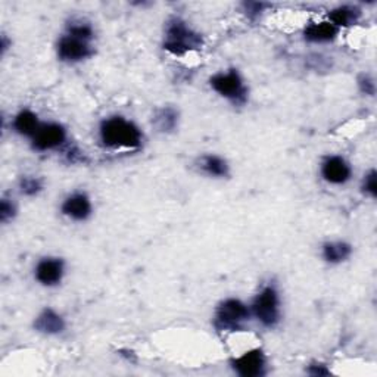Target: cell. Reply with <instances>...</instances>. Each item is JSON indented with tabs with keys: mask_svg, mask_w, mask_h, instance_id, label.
<instances>
[{
	"mask_svg": "<svg viewBox=\"0 0 377 377\" xmlns=\"http://www.w3.org/2000/svg\"><path fill=\"white\" fill-rule=\"evenodd\" d=\"M99 137L104 146L111 149L141 148L143 134L137 125L121 115L105 118L101 122Z\"/></svg>",
	"mask_w": 377,
	"mask_h": 377,
	"instance_id": "6da1fadb",
	"label": "cell"
},
{
	"mask_svg": "<svg viewBox=\"0 0 377 377\" xmlns=\"http://www.w3.org/2000/svg\"><path fill=\"white\" fill-rule=\"evenodd\" d=\"M204 45L202 36L178 17H171L165 22L164 29V49L176 57H181L187 52L198 50Z\"/></svg>",
	"mask_w": 377,
	"mask_h": 377,
	"instance_id": "7a4b0ae2",
	"label": "cell"
},
{
	"mask_svg": "<svg viewBox=\"0 0 377 377\" xmlns=\"http://www.w3.org/2000/svg\"><path fill=\"white\" fill-rule=\"evenodd\" d=\"M250 314H252L264 327H276L282 320L280 295H278V290L271 285L262 287L255 297L252 306H250Z\"/></svg>",
	"mask_w": 377,
	"mask_h": 377,
	"instance_id": "3957f363",
	"label": "cell"
},
{
	"mask_svg": "<svg viewBox=\"0 0 377 377\" xmlns=\"http://www.w3.org/2000/svg\"><path fill=\"white\" fill-rule=\"evenodd\" d=\"M250 308L241 299L229 298L220 302L214 314V327L220 332L242 330L250 318Z\"/></svg>",
	"mask_w": 377,
	"mask_h": 377,
	"instance_id": "277c9868",
	"label": "cell"
},
{
	"mask_svg": "<svg viewBox=\"0 0 377 377\" xmlns=\"http://www.w3.org/2000/svg\"><path fill=\"white\" fill-rule=\"evenodd\" d=\"M209 86L234 106H243L248 102V87L245 86V81L237 69L217 73L209 78Z\"/></svg>",
	"mask_w": 377,
	"mask_h": 377,
	"instance_id": "5b68a950",
	"label": "cell"
},
{
	"mask_svg": "<svg viewBox=\"0 0 377 377\" xmlns=\"http://www.w3.org/2000/svg\"><path fill=\"white\" fill-rule=\"evenodd\" d=\"M58 58L66 64H77L93 57V46L90 41L74 37L71 34H64L57 45Z\"/></svg>",
	"mask_w": 377,
	"mask_h": 377,
	"instance_id": "8992f818",
	"label": "cell"
},
{
	"mask_svg": "<svg viewBox=\"0 0 377 377\" xmlns=\"http://www.w3.org/2000/svg\"><path fill=\"white\" fill-rule=\"evenodd\" d=\"M33 149L38 152H46L61 148L66 141V130L58 122H49L40 125L38 131L31 138Z\"/></svg>",
	"mask_w": 377,
	"mask_h": 377,
	"instance_id": "52a82bcc",
	"label": "cell"
},
{
	"mask_svg": "<svg viewBox=\"0 0 377 377\" xmlns=\"http://www.w3.org/2000/svg\"><path fill=\"white\" fill-rule=\"evenodd\" d=\"M232 367L242 377H259L265 374L267 358H265L262 349H250L243 355L234 358L232 361Z\"/></svg>",
	"mask_w": 377,
	"mask_h": 377,
	"instance_id": "ba28073f",
	"label": "cell"
},
{
	"mask_svg": "<svg viewBox=\"0 0 377 377\" xmlns=\"http://www.w3.org/2000/svg\"><path fill=\"white\" fill-rule=\"evenodd\" d=\"M321 176L327 183L341 186L351 180L353 169L345 158L339 155H330L321 162Z\"/></svg>",
	"mask_w": 377,
	"mask_h": 377,
	"instance_id": "9c48e42d",
	"label": "cell"
},
{
	"mask_svg": "<svg viewBox=\"0 0 377 377\" xmlns=\"http://www.w3.org/2000/svg\"><path fill=\"white\" fill-rule=\"evenodd\" d=\"M36 280L46 287L58 286L65 274V264L61 258L48 257L40 259L36 267Z\"/></svg>",
	"mask_w": 377,
	"mask_h": 377,
	"instance_id": "30bf717a",
	"label": "cell"
},
{
	"mask_svg": "<svg viewBox=\"0 0 377 377\" xmlns=\"http://www.w3.org/2000/svg\"><path fill=\"white\" fill-rule=\"evenodd\" d=\"M61 211L65 217L74 221H86L92 215V202L86 193H73L62 202Z\"/></svg>",
	"mask_w": 377,
	"mask_h": 377,
	"instance_id": "8fae6325",
	"label": "cell"
},
{
	"mask_svg": "<svg viewBox=\"0 0 377 377\" xmlns=\"http://www.w3.org/2000/svg\"><path fill=\"white\" fill-rule=\"evenodd\" d=\"M36 332L46 336H57L65 330V320L52 308H45L34 320Z\"/></svg>",
	"mask_w": 377,
	"mask_h": 377,
	"instance_id": "7c38bea8",
	"label": "cell"
},
{
	"mask_svg": "<svg viewBox=\"0 0 377 377\" xmlns=\"http://www.w3.org/2000/svg\"><path fill=\"white\" fill-rule=\"evenodd\" d=\"M339 29L332 25L329 21L311 22L305 27L304 37L310 43H329V41L336 38Z\"/></svg>",
	"mask_w": 377,
	"mask_h": 377,
	"instance_id": "4fadbf2b",
	"label": "cell"
},
{
	"mask_svg": "<svg viewBox=\"0 0 377 377\" xmlns=\"http://www.w3.org/2000/svg\"><path fill=\"white\" fill-rule=\"evenodd\" d=\"M329 22L341 29V27H351L361 18V9L354 5H342L329 12Z\"/></svg>",
	"mask_w": 377,
	"mask_h": 377,
	"instance_id": "5bb4252c",
	"label": "cell"
},
{
	"mask_svg": "<svg viewBox=\"0 0 377 377\" xmlns=\"http://www.w3.org/2000/svg\"><path fill=\"white\" fill-rule=\"evenodd\" d=\"M40 125L41 124L38 122L37 114H34L30 109H22L21 113H18L15 118H13V130L20 136L33 138L38 131Z\"/></svg>",
	"mask_w": 377,
	"mask_h": 377,
	"instance_id": "9a60e30c",
	"label": "cell"
},
{
	"mask_svg": "<svg viewBox=\"0 0 377 377\" xmlns=\"http://www.w3.org/2000/svg\"><path fill=\"white\" fill-rule=\"evenodd\" d=\"M353 254V246L346 242H327L321 248V255L329 264H342Z\"/></svg>",
	"mask_w": 377,
	"mask_h": 377,
	"instance_id": "2e32d148",
	"label": "cell"
},
{
	"mask_svg": "<svg viewBox=\"0 0 377 377\" xmlns=\"http://www.w3.org/2000/svg\"><path fill=\"white\" fill-rule=\"evenodd\" d=\"M152 124L159 133H173L178 125V113L171 106H164L153 115Z\"/></svg>",
	"mask_w": 377,
	"mask_h": 377,
	"instance_id": "e0dca14e",
	"label": "cell"
},
{
	"mask_svg": "<svg viewBox=\"0 0 377 377\" xmlns=\"http://www.w3.org/2000/svg\"><path fill=\"white\" fill-rule=\"evenodd\" d=\"M201 170L211 177H227L230 166L225 158L218 155H205L199 162Z\"/></svg>",
	"mask_w": 377,
	"mask_h": 377,
	"instance_id": "ac0fdd59",
	"label": "cell"
},
{
	"mask_svg": "<svg viewBox=\"0 0 377 377\" xmlns=\"http://www.w3.org/2000/svg\"><path fill=\"white\" fill-rule=\"evenodd\" d=\"M66 34H71L74 37H78V38H83L86 41H92L93 37H94V31H93V27L87 22H83V21H71L68 24L66 27Z\"/></svg>",
	"mask_w": 377,
	"mask_h": 377,
	"instance_id": "d6986e66",
	"label": "cell"
},
{
	"mask_svg": "<svg viewBox=\"0 0 377 377\" xmlns=\"http://www.w3.org/2000/svg\"><path fill=\"white\" fill-rule=\"evenodd\" d=\"M20 189L25 197H36V194L43 190V183H41V180L37 177L25 176L20 181Z\"/></svg>",
	"mask_w": 377,
	"mask_h": 377,
	"instance_id": "ffe728a7",
	"label": "cell"
},
{
	"mask_svg": "<svg viewBox=\"0 0 377 377\" xmlns=\"http://www.w3.org/2000/svg\"><path fill=\"white\" fill-rule=\"evenodd\" d=\"M361 189L373 199L377 197V173H376V170H371L370 173H367L364 176V178H362Z\"/></svg>",
	"mask_w": 377,
	"mask_h": 377,
	"instance_id": "44dd1931",
	"label": "cell"
},
{
	"mask_svg": "<svg viewBox=\"0 0 377 377\" xmlns=\"http://www.w3.org/2000/svg\"><path fill=\"white\" fill-rule=\"evenodd\" d=\"M15 215H17L15 204L8 198H3L2 202H0V220H2V222H8Z\"/></svg>",
	"mask_w": 377,
	"mask_h": 377,
	"instance_id": "7402d4cb",
	"label": "cell"
},
{
	"mask_svg": "<svg viewBox=\"0 0 377 377\" xmlns=\"http://www.w3.org/2000/svg\"><path fill=\"white\" fill-rule=\"evenodd\" d=\"M270 5L269 3H262V2H245L242 5L243 8V12L246 13V15L250 18V20H255L258 18L261 13L264 12L265 8H269Z\"/></svg>",
	"mask_w": 377,
	"mask_h": 377,
	"instance_id": "603a6c76",
	"label": "cell"
},
{
	"mask_svg": "<svg viewBox=\"0 0 377 377\" xmlns=\"http://www.w3.org/2000/svg\"><path fill=\"white\" fill-rule=\"evenodd\" d=\"M358 87L361 90V93H364L367 96H374V93H376L374 80L369 74H361L358 77Z\"/></svg>",
	"mask_w": 377,
	"mask_h": 377,
	"instance_id": "cb8c5ba5",
	"label": "cell"
},
{
	"mask_svg": "<svg viewBox=\"0 0 377 377\" xmlns=\"http://www.w3.org/2000/svg\"><path fill=\"white\" fill-rule=\"evenodd\" d=\"M306 373L311 376H330L332 371L327 369V366L320 364V362H314L308 369H306Z\"/></svg>",
	"mask_w": 377,
	"mask_h": 377,
	"instance_id": "d4e9b609",
	"label": "cell"
}]
</instances>
